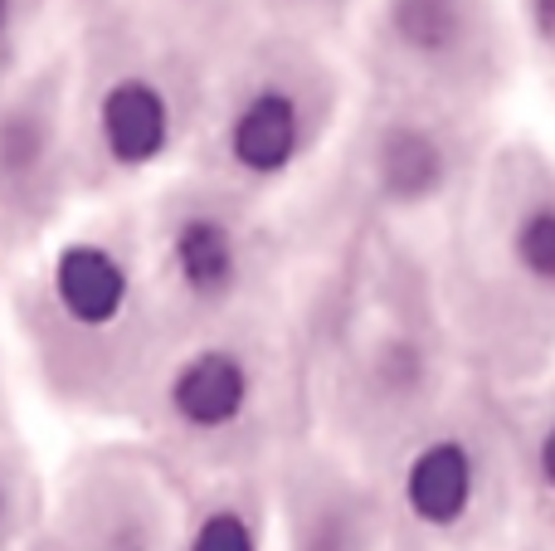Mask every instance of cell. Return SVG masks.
<instances>
[{
    "label": "cell",
    "instance_id": "cell-1",
    "mask_svg": "<svg viewBox=\"0 0 555 551\" xmlns=\"http://www.w3.org/2000/svg\"><path fill=\"white\" fill-rule=\"evenodd\" d=\"M156 445L176 469L263 474L283 445L269 425V371L240 342H201L156 381Z\"/></svg>",
    "mask_w": 555,
    "mask_h": 551
},
{
    "label": "cell",
    "instance_id": "cell-2",
    "mask_svg": "<svg viewBox=\"0 0 555 551\" xmlns=\"http://www.w3.org/2000/svg\"><path fill=\"white\" fill-rule=\"evenodd\" d=\"M278 551H380L385 508L361 478V459L332 439H293L269 464Z\"/></svg>",
    "mask_w": 555,
    "mask_h": 551
},
{
    "label": "cell",
    "instance_id": "cell-3",
    "mask_svg": "<svg viewBox=\"0 0 555 551\" xmlns=\"http://www.w3.org/2000/svg\"><path fill=\"white\" fill-rule=\"evenodd\" d=\"M162 259L176 298L191 312H224L249 283V240L240 220L210 201L171 210L162 234Z\"/></svg>",
    "mask_w": 555,
    "mask_h": 551
},
{
    "label": "cell",
    "instance_id": "cell-4",
    "mask_svg": "<svg viewBox=\"0 0 555 551\" xmlns=\"http://www.w3.org/2000/svg\"><path fill=\"white\" fill-rule=\"evenodd\" d=\"M44 298L74 342H107L137 308V269L107 240H68L49 259Z\"/></svg>",
    "mask_w": 555,
    "mask_h": 551
},
{
    "label": "cell",
    "instance_id": "cell-5",
    "mask_svg": "<svg viewBox=\"0 0 555 551\" xmlns=\"http://www.w3.org/2000/svg\"><path fill=\"white\" fill-rule=\"evenodd\" d=\"M312 142V107L287 78H259L240 93L220 127V152L244 181H283Z\"/></svg>",
    "mask_w": 555,
    "mask_h": 551
},
{
    "label": "cell",
    "instance_id": "cell-6",
    "mask_svg": "<svg viewBox=\"0 0 555 551\" xmlns=\"http://www.w3.org/2000/svg\"><path fill=\"white\" fill-rule=\"evenodd\" d=\"M473 503H478V454L463 435L420 439L410 454L400 459L395 474V508H400L404 527L420 537H449L468 523Z\"/></svg>",
    "mask_w": 555,
    "mask_h": 551
},
{
    "label": "cell",
    "instance_id": "cell-7",
    "mask_svg": "<svg viewBox=\"0 0 555 551\" xmlns=\"http://www.w3.org/2000/svg\"><path fill=\"white\" fill-rule=\"evenodd\" d=\"M98 152L117 171H146L176 142V103L152 74H117L93 103Z\"/></svg>",
    "mask_w": 555,
    "mask_h": 551
},
{
    "label": "cell",
    "instance_id": "cell-8",
    "mask_svg": "<svg viewBox=\"0 0 555 551\" xmlns=\"http://www.w3.org/2000/svg\"><path fill=\"white\" fill-rule=\"evenodd\" d=\"M176 551H278L269 469L210 478V488L185 508Z\"/></svg>",
    "mask_w": 555,
    "mask_h": 551
},
{
    "label": "cell",
    "instance_id": "cell-9",
    "mask_svg": "<svg viewBox=\"0 0 555 551\" xmlns=\"http://www.w3.org/2000/svg\"><path fill=\"white\" fill-rule=\"evenodd\" d=\"M449 181V152L420 123H390L371 142V185L390 205H424Z\"/></svg>",
    "mask_w": 555,
    "mask_h": 551
},
{
    "label": "cell",
    "instance_id": "cell-10",
    "mask_svg": "<svg viewBox=\"0 0 555 551\" xmlns=\"http://www.w3.org/2000/svg\"><path fill=\"white\" fill-rule=\"evenodd\" d=\"M468 29V0H385V35L414 64H449Z\"/></svg>",
    "mask_w": 555,
    "mask_h": 551
},
{
    "label": "cell",
    "instance_id": "cell-11",
    "mask_svg": "<svg viewBox=\"0 0 555 551\" xmlns=\"http://www.w3.org/2000/svg\"><path fill=\"white\" fill-rule=\"evenodd\" d=\"M54 162V117L39 103L0 107V191H35Z\"/></svg>",
    "mask_w": 555,
    "mask_h": 551
},
{
    "label": "cell",
    "instance_id": "cell-12",
    "mask_svg": "<svg viewBox=\"0 0 555 551\" xmlns=\"http://www.w3.org/2000/svg\"><path fill=\"white\" fill-rule=\"evenodd\" d=\"M512 259H517V269L527 279L555 289V205H531L512 225Z\"/></svg>",
    "mask_w": 555,
    "mask_h": 551
},
{
    "label": "cell",
    "instance_id": "cell-13",
    "mask_svg": "<svg viewBox=\"0 0 555 551\" xmlns=\"http://www.w3.org/2000/svg\"><path fill=\"white\" fill-rule=\"evenodd\" d=\"M20 523H25V488H20L15 459L0 449V551L20 547Z\"/></svg>",
    "mask_w": 555,
    "mask_h": 551
},
{
    "label": "cell",
    "instance_id": "cell-14",
    "mask_svg": "<svg viewBox=\"0 0 555 551\" xmlns=\"http://www.w3.org/2000/svg\"><path fill=\"white\" fill-rule=\"evenodd\" d=\"M531 25H537L541 39H555V0H527Z\"/></svg>",
    "mask_w": 555,
    "mask_h": 551
},
{
    "label": "cell",
    "instance_id": "cell-15",
    "mask_svg": "<svg viewBox=\"0 0 555 551\" xmlns=\"http://www.w3.org/2000/svg\"><path fill=\"white\" fill-rule=\"evenodd\" d=\"M15 29H20V0H0V54L10 49Z\"/></svg>",
    "mask_w": 555,
    "mask_h": 551
},
{
    "label": "cell",
    "instance_id": "cell-16",
    "mask_svg": "<svg viewBox=\"0 0 555 551\" xmlns=\"http://www.w3.org/2000/svg\"><path fill=\"white\" fill-rule=\"evenodd\" d=\"M537 464H541V478L555 488V425L546 430V439H541V454H537Z\"/></svg>",
    "mask_w": 555,
    "mask_h": 551
}]
</instances>
